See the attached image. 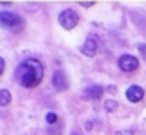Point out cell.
Wrapping results in <instances>:
<instances>
[{
	"label": "cell",
	"mask_w": 146,
	"mask_h": 135,
	"mask_svg": "<svg viewBox=\"0 0 146 135\" xmlns=\"http://www.w3.org/2000/svg\"><path fill=\"white\" fill-rule=\"evenodd\" d=\"M42 75H44V68L41 61L35 58H27L16 68L14 78L16 82L24 88H35L41 83Z\"/></svg>",
	"instance_id": "cell-1"
},
{
	"label": "cell",
	"mask_w": 146,
	"mask_h": 135,
	"mask_svg": "<svg viewBox=\"0 0 146 135\" xmlns=\"http://www.w3.org/2000/svg\"><path fill=\"white\" fill-rule=\"evenodd\" d=\"M0 22H2L3 28H8V30H21L24 27V19L19 14L10 11L0 13Z\"/></svg>",
	"instance_id": "cell-2"
},
{
	"label": "cell",
	"mask_w": 146,
	"mask_h": 135,
	"mask_svg": "<svg viewBox=\"0 0 146 135\" xmlns=\"http://www.w3.org/2000/svg\"><path fill=\"white\" fill-rule=\"evenodd\" d=\"M58 22L60 25L64 28V30H72L77 24H79V16L74 9L68 8V9H63L58 16Z\"/></svg>",
	"instance_id": "cell-3"
},
{
	"label": "cell",
	"mask_w": 146,
	"mask_h": 135,
	"mask_svg": "<svg viewBox=\"0 0 146 135\" xmlns=\"http://www.w3.org/2000/svg\"><path fill=\"white\" fill-rule=\"evenodd\" d=\"M118 66H119V69L124 72H133V71L138 69V60L133 55L124 53V55H121L119 60H118Z\"/></svg>",
	"instance_id": "cell-4"
},
{
	"label": "cell",
	"mask_w": 146,
	"mask_h": 135,
	"mask_svg": "<svg viewBox=\"0 0 146 135\" xmlns=\"http://www.w3.org/2000/svg\"><path fill=\"white\" fill-rule=\"evenodd\" d=\"M52 85H54V88H55L57 91H64V90H68V86H69V82H68L66 74H64L61 69H57V71L54 72V75H52Z\"/></svg>",
	"instance_id": "cell-5"
},
{
	"label": "cell",
	"mask_w": 146,
	"mask_h": 135,
	"mask_svg": "<svg viewBox=\"0 0 146 135\" xmlns=\"http://www.w3.org/2000/svg\"><path fill=\"white\" fill-rule=\"evenodd\" d=\"M126 97H127V100H130L132 104H137L145 97V91H143V88L138 86V85H130L126 91Z\"/></svg>",
	"instance_id": "cell-6"
},
{
	"label": "cell",
	"mask_w": 146,
	"mask_h": 135,
	"mask_svg": "<svg viewBox=\"0 0 146 135\" xmlns=\"http://www.w3.org/2000/svg\"><path fill=\"white\" fill-rule=\"evenodd\" d=\"M80 52L86 57H94L96 52H98V41L94 39L93 36L86 38V41L80 46Z\"/></svg>",
	"instance_id": "cell-7"
},
{
	"label": "cell",
	"mask_w": 146,
	"mask_h": 135,
	"mask_svg": "<svg viewBox=\"0 0 146 135\" xmlns=\"http://www.w3.org/2000/svg\"><path fill=\"white\" fill-rule=\"evenodd\" d=\"M102 94H104V90H102V86H99V85L88 86V88H85V91H83V96L88 97V99H93V100L101 99Z\"/></svg>",
	"instance_id": "cell-8"
},
{
	"label": "cell",
	"mask_w": 146,
	"mask_h": 135,
	"mask_svg": "<svg viewBox=\"0 0 146 135\" xmlns=\"http://www.w3.org/2000/svg\"><path fill=\"white\" fill-rule=\"evenodd\" d=\"M11 102V94L7 88H2L0 90V105L2 107H7L8 104Z\"/></svg>",
	"instance_id": "cell-9"
},
{
	"label": "cell",
	"mask_w": 146,
	"mask_h": 135,
	"mask_svg": "<svg viewBox=\"0 0 146 135\" xmlns=\"http://www.w3.org/2000/svg\"><path fill=\"white\" fill-rule=\"evenodd\" d=\"M104 107H105V110H107V112H116V110H118V102H116V100L108 99V100H105Z\"/></svg>",
	"instance_id": "cell-10"
},
{
	"label": "cell",
	"mask_w": 146,
	"mask_h": 135,
	"mask_svg": "<svg viewBox=\"0 0 146 135\" xmlns=\"http://www.w3.org/2000/svg\"><path fill=\"white\" fill-rule=\"evenodd\" d=\"M46 119H47V122H50V124H52V122L57 121V115H55L54 112H49L47 116H46Z\"/></svg>",
	"instance_id": "cell-11"
},
{
	"label": "cell",
	"mask_w": 146,
	"mask_h": 135,
	"mask_svg": "<svg viewBox=\"0 0 146 135\" xmlns=\"http://www.w3.org/2000/svg\"><path fill=\"white\" fill-rule=\"evenodd\" d=\"M138 50H140V53H141V55L146 58V44H140V46H138Z\"/></svg>",
	"instance_id": "cell-12"
},
{
	"label": "cell",
	"mask_w": 146,
	"mask_h": 135,
	"mask_svg": "<svg viewBox=\"0 0 146 135\" xmlns=\"http://www.w3.org/2000/svg\"><path fill=\"white\" fill-rule=\"evenodd\" d=\"M116 135H132V132H129V130H123V132H116Z\"/></svg>",
	"instance_id": "cell-13"
}]
</instances>
